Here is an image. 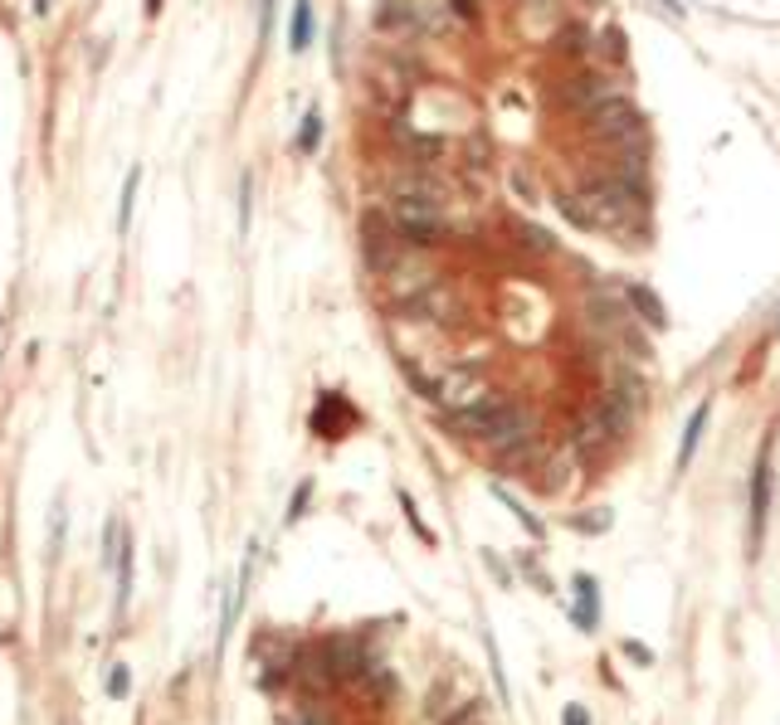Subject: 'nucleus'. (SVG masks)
Wrapping results in <instances>:
<instances>
[{"label": "nucleus", "mask_w": 780, "mask_h": 725, "mask_svg": "<svg viewBox=\"0 0 780 725\" xmlns=\"http://www.w3.org/2000/svg\"><path fill=\"white\" fill-rule=\"evenodd\" d=\"M449 428L464 438H478V444L497 448V454H507V448H517V444H532V409L493 395V399H483V404L454 414Z\"/></svg>", "instance_id": "obj_1"}, {"label": "nucleus", "mask_w": 780, "mask_h": 725, "mask_svg": "<svg viewBox=\"0 0 780 725\" xmlns=\"http://www.w3.org/2000/svg\"><path fill=\"white\" fill-rule=\"evenodd\" d=\"M386 219L410 249H434L444 239V200L440 195H391Z\"/></svg>", "instance_id": "obj_2"}, {"label": "nucleus", "mask_w": 780, "mask_h": 725, "mask_svg": "<svg viewBox=\"0 0 780 725\" xmlns=\"http://www.w3.org/2000/svg\"><path fill=\"white\" fill-rule=\"evenodd\" d=\"M580 132H586V142L596 146H624V142H639L644 136V112L634 108L624 93H615V98H605L600 108H590L586 118H580Z\"/></svg>", "instance_id": "obj_3"}, {"label": "nucleus", "mask_w": 780, "mask_h": 725, "mask_svg": "<svg viewBox=\"0 0 780 725\" xmlns=\"http://www.w3.org/2000/svg\"><path fill=\"white\" fill-rule=\"evenodd\" d=\"M615 78H610V73H596V69H580V73H571L566 83H561L556 88V102L566 112H576V118H586L590 108H600V102L605 98H615Z\"/></svg>", "instance_id": "obj_4"}, {"label": "nucleus", "mask_w": 780, "mask_h": 725, "mask_svg": "<svg viewBox=\"0 0 780 725\" xmlns=\"http://www.w3.org/2000/svg\"><path fill=\"white\" fill-rule=\"evenodd\" d=\"M322 657H327V667H332V677H337V681H361V677H367V667H371L367 643H361L357 633L327 638V643H322Z\"/></svg>", "instance_id": "obj_5"}, {"label": "nucleus", "mask_w": 780, "mask_h": 725, "mask_svg": "<svg viewBox=\"0 0 780 725\" xmlns=\"http://www.w3.org/2000/svg\"><path fill=\"white\" fill-rule=\"evenodd\" d=\"M766 517H771V438L761 444V454H756V468H752V555L761 551Z\"/></svg>", "instance_id": "obj_6"}, {"label": "nucleus", "mask_w": 780, "mask_h": 725, "mask_svg": "<svg viewBox=\"0 0 780 725\" xmlns=\"http://www.w3.org/2000/svg\"><path fill=\"white\" fill-rule=\"evenodd\" d=\"M351 424H357V409H351L337 390H327L317 399V409H312V434L317 438H341Z\"/></svg>", "instance_id": "obj_7"}, {"label": "nucleus", "mask_w": 780, "mask_h": 725, "mask_svg": "<svg viewBox=\"0 0 780 725\" xmlns=\"http://www.w3.org/2000/svg\"><path fill=\"white\" fill-rule=\"evenodd\" d=\"M624 302H629V312L644 322L649 331H663L669 327V312H663L659 292L649 288V282H624Z\"/></svg>", "instance_id": "obj_8"}, {"label": "nucleus", "mask_w": 780, "mask_h": 725, "mask_svg": "<svg viewBox=\"0 0 780 725\" xmlns=\"http://www.w3.org/2000/svg\"><path fill=\"white\" fill-rule=\"evenodd\" d=\"M576 608H571V618H576L580 633H596L600 628V584L590 580V575H576Z\"/></svg>", "instance_id": "obj_9"}, {"label": "nucleus", "mask_w": 780, "mask_h": 725, "mask_svg": "<svg viewBox=\"0 0 780 725\" xmlns=\"http://www.w3.org/2000/svg\"><path fill=\"white\" fill-rule=\"evenodd\" d=\"M556 209H561V215H566L576 229H586V234H596V229H600L596 209H590V200L580 195V191H561V195H556Z\"/></svg>", "instance_id": "obj_10"}, {"label": "nucleus", "mask_w": 780, "mask_h": 725, "mask_svg": "<svg viewBox=\"0 0 780 725\" xmlns=\"http://www.w3.org/2000/svg\"><path fill=\"white\" fill-rule=\"evenodd\" d=\"M707 419H712V399H703L698 409H693V419H688V428H683V448H679V472L693 462V454H698V444H703V428H707Z\"/></svg>", "instance_id": "obj_11"}, {"label": "nucleus", "mask_w": 780, "mask_h": 725, "mask_svg": "<svg viewBox=\"0 0 780 725\" xmlns=\"http://www.w3.org/2000/svg\"><path fill=\"white\" fill-rule=\"evenodd\" d=\"M312 45V0H293V20H288V49L308 55Z\"/></svg>", "instance_id": "obj_12"}, {"label": "nucleus", "mask_w": 780, "mask_h": 725, "mask_svg": "<svg viewBox=\"0 0 780 725\" xmlns=\"http://www.w3.org/2000/svg\"><path fill=\"white\" fill-rule=\"evenodd\" d=\"M551 49H561L566 59H580V55H590V49H596V39H590L586 25H566L561 35H551Z\"/></svg>", "instance_id": "obj_13"}, {"label": "nucleus", "mask_w": 780, "mask_h": 725, "mask_svg": "<svg viewBox=\"0 0 780 725\" xmlns=\"http://www.w3.org/2000/svg\"><path fill=\"white\" fill-rule=\"evenodd\" d=\"M137 185H142V166L128 171V185H122V200H118V234L132 229V209H137Z\"/></svg>", "instance_id": "obj_14"}, {"label": "nucleus", "mask_w": 780, "mask_h": 725, "mask_svg": "<svg viewBox=\"0 0 780 725\" xmlns=\"http://www.w3.org/2000/svg\"><path fill=\"white\" fill-rule=\"evenodd\" d=\"M361 687H367L376 701H391V697H395V677H391V667L371 662V667H367V677H361Z\"/></svg>", "instance_id": "obj_15"}, {"label": "nucleus", "mask_w": 780, "mask_h": 725, "mask_svg": "<svg viewBox=\"0 0 780 725\" xmlns=\"http://www.w3.org/2000/svg\"><path fill=\"white\" fill-rule=\"evenodd\" d=\"M317 146H322V112L312 108L308 118H303V128H298V152H303V156H312V152H317Z\"/></svg>", "instance_id": "obj_16"}, {"label": "nucleus", "mask_w": 780, "mask_h": 725, "mask_svg": "<svg viewBox=\"0 0 780 725\" xmlns=\"http://www.w3.org/2000/svg\"><path fill=\"white\" fill-rule=\"evenodd\" d=\"M513 234H517V239H523V244H527V249H532V254H556V239H551V234H547V229H537V225H517V229H513Z\"/></svg>", "instance_id": "obj_17"}, {"label": "nucleus", "mask_w": 780, "mask_h": 725, "mask_svg": "<svg viewBox=\"0 0 780 725\" xmlns=\"http://www.w3.org/2000/svg\"><path fill=\"white\" fill-rule=\"evenodd\" d=\"M249 219H254V176H239V239L249 234Z\"/></svg>", "instance_id": "obj_18"}, {"label": "nucleus", "mask_w": 780, "mask_h": 725, "mask_svg": "<svg viewBox=\"0 0 780 725\" xmlns=\"http://www.w3.org/2000/svg\"><path fill=\"white\" fill-rule=\"evenodd\" d=\"M497 502H503V507H507V511H513V517H517V521H523V527H527V535H532V541H537V535H542V521H537V517H532V511H527V507H523V502H517V497H513V492H503V487H497Z\"/></svg>", "instance_id": "obj_19"}, {"label": "nucleus", "mask_w": 780, "mask_h": 725, "mask_svg": "<svg viewBox=\"0 0 780 725\" xmlns=\"http://www.w3.org/2000/svg\"><path fill=\"white\" fill-rule=\"evenodd\" d=\"M444 725H483V701H468L459 716H449Z\"/></svg>", "instance_id": "obj_20"}, {"label": "nucleus", "mask_w": 780, "mask_h": 725, "mask_svg": "<svg viewBox=\"0 0 780 725\" xmlns=\"http://www.w3.org/2000/svg\"><path fill=\"white\" fill-rule=\"evenodd\" d=\"M128 687H132L128 667H112V672H108V691H112V697H128Z\"/></svg>", "instance_id": "obj_21"}, {"label": "nucleus", "mask_w": 780, "mask_h": 725, "mask_svg": "<svg viewBox=\"0 0 780 725\" xmlns=\"http://www.w3.org/2000/svg\"><path fill=\"white\" fill-rule=\"evenodd\" d=\"M274 5L278 0H259V39H268V29H274Z\"/></svg>", "instance_id": "obj_22"}, {"label": "nucleus", "mask_w": 780, "mask_h": 725, "mask_svg": "<svg viewBox=\"0 0 780 725\" xmlns=\"http://www.w3.org/2000/svg\"><path fill=\"white\" fill-rule=\"evenodd\" d=\"M308 497H312V482H303V487L293 492V507H288V521H298L303 517V507H308Z\"/></svg>", "instance_id": "obj_23"}, {"label": "nucleus", "mask_w": 780, "mask_h": 725, "mask_svg": "<svg viewBox=\"0 0 780 725\" xmlns=\"http://www.w3.org/2000/svg\"><path fill=\"white\" fill-rule=\"evenodd\" d=\"M624 657L644 662V667H649V662H653V653H649V648H644V643H634V638H624Z\"/></svg>", "instance_id": "obj_24"}, {"label": "nucleus", "mask_w": 780, "mask_h": 725, "mask_svg": "<svg viewBox=\"0 0 780 725\" xmlns=\"http://www.w3.org/2000/svg\"><path fill=\"white\" fill-rule=\"evenodd\" d=\"M449 10H454L459 20H478V5H473V0H449Z\"/></svg>", "instance_id": "obj_25"}, {"label": "nucleus", "mask_w": 780, "mask_h": 725, "mask_svg": "<svg viewBox=\"0 0 780 725\" xmlns=\"http://www.w3.org/2000/svg\"><path fill=\"white\" fill-rule=\"evenodd\" d=\"M605 49H610V59H624V39H620V29H610V35H605Z\"/></svg>", "instance_id": "obj_26"}, {"label": "nucleus", "mask_w": 780, "mask_h": 725, "mask_svg": "<svg viewBox=\"0 0 780 725\" xmlns=\"http://www.w3.org/2000/svg\"><path fill=\"white\" fill-rule=\"evenodd\" d=\"M566 725H590V716H586V706H566Z\"/></svg>", "instance_id": "obj_27"}, {"label": "nucleus", "mask_w": 780, "mask_h": 725, "mask_svg": "<svg viewBox=\"0 0 780 725\" xmlns=\"http://www.w3.org/2000/svg\"><path fill=\"white\" fill-rule=\"evenodd\" d=\"M659 5H663V10H673V15H683V5H679V0H659Z\"/></svg>", "instance_id": "obj_28"}, {"label": "nucleus", "mask_w": 780, "mask_h": 725, "mask_svg": "<svg viewBox=\"0 0 780 725\" xmlns=\"http://www.w3.org/2000/svg\"><path fill=\"white\" fill-rule=\"evenodd\" d=\"M156 10H161V0H147V15H156Z\"/></svg>", "instance_id": "obj_29"}]
</instances>
